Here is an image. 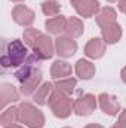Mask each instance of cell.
<instances>
[{"label": "cell", "mask_w": 126, "mask_h": 128, "mask_svg": "<svg viewBox=\"0 0 126 128\" xmlns=\"http://www.w3.org/2000/svg\"><path fill=\"white\" fill-rule=\"evenodd\" d=\"M16 80L21 84V92L24 96H31L39 90V85L42 84V72L33 66V60L28 64L22 66L15 73Z\"/></svg>", "instance_id": "cell-1"}, {"label": "cell", "mask_w": 126, "mask_h": 128, "mask_svg": "<svg viewBox=\"0 0 126 128\" xmlns=\"http://www.w3.org/2000/svg\"><path fill=\"white\" fill-rule=\"evenodd\" d=\"M27 46L19 40V39H13L10 40L3 54H1V58H0V63L4 68H9V67H18L24 63V60L27 58Z\"/></svg>", "instance_id": "cell-2"}, {"label": "cell", "mask_w": 126, "mask_h": 128, "mask_svg": "<svg viewBox=\"0 0 126 128\" xmlns=\"http://www.w3.org/2000/svg\"><path fill=\"white\" fill-rule=\"evenodd\" d=\"M18 112L19 122H22L28 128H42L45 125L43 113L39 109H36V106H33L31 103H21L18 106Z\"/></svg>", "instance_id": "cell-3"}, {"label": "cell", "mask_w": 126, "mask_h": 128, "mask_svg": "<svg viewBox=\"0 0 126 128\" xmlns=\"http://www.w3.org/2000/svg\"><path fill=\"white\" fill-rule=\"evenodd\" d=\"M49 107L52 110V113L60 118V119H65L71 115V100L67 94H64L61 91L55 90L51 96L49 100Z\"/></svg>", "instance_id": "cell-4"}, {"label": "cell", "mask_w": 126, "mask_h": 128, "mask_svg": "<svg viewBox=\"0 0 126 128\" xmlns=\"http://www.w3.org/2000/svg\"><path fill=\"white\" fill-rule=\"evenodd\" d=\"M31 48L33 52H34V57L37 60H49L55 54V46H54L52 39L49 36L43 34V33L37 37V40L34 42V45Z\"/></svg>", "instance_id": "cell-5"}, {"label": "cell", "mask_w": 126, "mask_h": 128, "mask_svg": "<svg viewBox=\"0 0 126 128\" xmlns=\"http://www.w3.org/2000/svg\"><path fill=\"white\" fill-rule=\"evenodd\" d=\"M96 100L92 94H85L73 101V110L79 116H89L96 109Z\"/></svg>", "instance_id": "cell-6"}, {"label": "cell", "mask_w": 126, "mask_h": 128, "mask_svg": "<svg viewBox=\"0 0 126 128\" xmlns=\"http://www.w3.org/2000/svg\"><path fill=\"white\" fill-rule=\"evenodd\" d=\"M34 12L25 4H15V8L12 9V18L18 26L30 27L34 22Z\"/></svg>", "instance_id": "cell-7"}, {"label": "cell", "mask_w": 126, "mask_h": 128, "mask_svg": "<svg viewBox=\"0 0 126 128\" xmlns=\"http://www.w3.org/2000/svg\"><path fill=\"white\" fill-rule=\"evenodd\" d=\"M55 51L60 57L68 58L77 52V43H76V40H73V37L58 36V39L55 40Z\"/></svg>", "instance_id": "cell-8"}, {"label": "cell", "mask_w": 126, "mask_h": 128, "mask_svg": "<svg viewBox=\"0 0 126 128\" xmlns=\"http://www.w3.org/2000/svg\"><path fill=\"white\" fill-rule=\"evenodd\" d=\"M71 4L76 9V12L83 18H91L99 10L98 0H71Z\"/></svg>", "instance_id": "cell-9"}, {"label": "cell", "mask_w": 126, "mask_h": 128, "mask_svg": "<svg viewBox=\"0 0 126 128\" xmlns=\"http://www.w3.org/2000/svg\"><path fill=\"white\" fill-rule=\"evenodd\" d=\"M98 101H99L101 110H102L105 115H108V116H116V115H119V112H120V103H119L113 96L102 92V94H99V97H98Z\"/></svg>", "instance_id": "cell-10"}, {"label": "cell", "mask_w": 126, "mask_h": 128, "mask_svg": "<svg viewBox=\"0 0 126 128\" xmlns=\"http://www.w3.org/2000/svg\"><path fill=\"white\" fill-rule=\"evenodd\" d=\"M105 42L104 39H99V37H92L86 46H85V55L92 58V60H98L101 58L104 54H105Z\"/></svg>", "instance_id": "cell-11"}, {"label": "cell", "mask_w": 126, "mask_h": 128, "mask_svg": "<svg viewBox=\"0 0 126 128\" xmlns=\"http://www.w3.org/2000/svg\"><path fill=\"white\" fill-rule=\"evenodd\" d=\"M96 24L101 27V30L116 24V10L113 8H110V6L102 8L96 15Z\"/></svg>", "instance_id": "cell-12"}, {"label": "cell", "mask_w": 126, "mask_h": 128, "mask_svg": "<svg viewBox=\"0 0 126 128\" xmlns=\"http://www.w3.org/2000/svg\"><path fill=\"white\" fill-rule=\"evenodd\" d=\"M54 84L51 82H45L42 84V86H39V90L34 92V101L39 104V106H45V104H49V100L51 96L54 92Z\"/></svg>", "instance_id": "cell-13"}, {"label": "cell", "mask_w": 126, "mask_h": 128, "mask_svg": "<svg viewBox=\"0 0 126 128\" xmlns=\"http://www.w3.org/2000/svg\"><path fill=\"white\" fill-rule=\"evenodd\" d=\"M19 98L18 96V91H16V88L12 85V84H3L1 85V94H0V107L1 109H4L9 103H13V101H16Z\"/></svg>", "instance_id": "cell-14"}, {"label": "cell", "mask_w": 126, "mask_h": 128, "mask_svg": "<svg viewBox=\"0 0 126 128\" xmlns=\"http://www.w3.org/2000/svg\"><path fill=\"white\" fill-rule=\"evenodd\" d=\"M45 26H46V30L48 33H51V34H61L63 32H65V27H67V18L63 16V15H60V16H54V18H49L46 22H45Z\"/></svg>", "instance_id": "cell-15"}, {"label": "cell", "mask_w": 126, "mask_h": 128, "mask_svg": "<svg viewBox=\"0 0 126 128\" xmlns=\"http://www.w3.org/2000/svg\"><path fill=\"white\" fill-rule=\"evenodd\" d=\"M76 74H77L80 79L88 80V79H91L95 74V66L91 63V61L82 58V60H79V61L76 63Z\"/></svg>", "instance_id": "cell-16"}, {"label": "cell", "mask_w": 126, "mask_h": 128, "mask_svg": "<svg viewBox=\"0 0 126 128\" xmlns=\"http://www.w3.org/2000/svg\"><path fill=\"white\" fill-rule=\"evenodd\" d=\"M85 32V26H83V22L79 20V18H76V16H70L68 20H67V27H65V33H67V36L68 37H80L82 34Z\"/></svg>", "instance_id": "cell-17"}, {"label": "cell", "mask_w": 126, "mask_h": 128, "mask_svg": "<svg viewBox=\"0 0 126 128\" xmlns=\"http://www.w3.org/2000/svg\"><path fill=\"white\" fill-rule=\"evenodd\" d=\"M70 74H71V66L68 63H65V61L58 60L51 67V76L54 79H64V78H67Z\"/></svg>", "instance_id": "cell-18"}, {"label": "cell", "mask_w": 126, "mask_h": 128, "mask_svg": "<svg viewBox=\"0 0 126 128\" xmlns=\"http://www.w3.org/2000/svg\"><path fill=\"white\" fill-rule=\"evenodd\" d=\"M120 37H122V27H120L117 22L102 30V39H104V42L108 43V45H113V43L119 42Z\"/></svg>", "instance_id": "cell-19"}, {"label": "cell", "mask_w": 126, "mask_h": 128, "mask_svg": "<svg viewBox=\"0 0 126 128\" xmlns=\"http://www.w3.org/2000/svg\"><path fill=\"white\" fill-rule=\"evenodd\" d=\"M76 85H77V80H76L74 78L58 79V80L55 82V90H58V91H61V92H64V94L70 96V94H73Z\"/></svg>", "instance_id": "cell-20"}, {"label": "cell", "mask_w": 126, "mask_h": 128, "mask_svg": "<svg viewBox=\"0 0 126 128\" xmlns=\"http://www.w3.org/2000/svg\"><path fill=\"white\" fill-rule=\"evenodd\" d=\"M16 121H19V112H18V107H9L6 109L1 116H0V122L3 127H9L12 124H15Z\"/></svg>", "instance_id": "cell-21"}, {"label": "cell", "mask_w": 126, "mask_h": 128, "mask_svg": "<svg viewBox=\"0 0 126 128\" xmlns=\"http://www.w3.org/2000/svg\"><path fill=\"white\" fill-rule=\"evenodd\" d=\"M61 10V4L57 0H46L42 3V12L46 16H55Z\"/></svg>", "instance_id": "cell-22"}, {"label": "cell", "mask_w": 126, "mask_h": 128, "mask_svg": "<svg viewBox=\"0 0 126 128\" xmlns=\"http://www.w3.org/2000/svg\"><path fill=\"white\" fill-rule=\"evenodd\" d=\"M42 33L39 32L37 28H27L25 32H24V43L27 45V46H30L31 48L33 45H34V42L37 40V37L40 36Z\"/></svg>", "instance_id": "cell-23"}, {"label": "cell", "mask_w": 126, "mask_h": 128, "mask_svg": "<svg viewBox=\"0 0 126 128\" xmlns=\"http://www.w3.org/2000/svg\"><path fill=\"white\" fill-rule=\"evenodd\" d=\"M119 10L126 14V0H120L119 2Z\"/></svg>", "instance_id": "cell-24"}, {"label": "cell", "mask_w": 126, "mask_h": 128, "mask_svg": "<svg viewBox=\"0 0 126 128\" xmlns=\"http://www.w3.org/2000/svg\"><path fill=\"white\" fill-rule=\"evenodd\" d=\"M119 122H122V124H125L126 125V109L119 115Z\"/></svg>", "instance_id": "cell-25"}, {"label": "cell", "mask_w": 126, "mask_h": 128, "mask_svg": "<svg viewBox=\"0 0 126 128\" xmlns=\"http://www.w3.org/2000/svg\"><path fill=\"white\" fill-rule=\"evenodd\" d=\"M120 76H122V80L126 84V67L122 68V72H120Z\"/></svg>", "instance_id": "cell-26"}, {"label": "cell", "mask_w": 126, "mask_h": 128, "mask_svg": "<svg viewBox=\"0 0 126 128\" xmlns=\"http://www.w3.org/2000/svg\"><path fill=\"white\" fill-rule=\"evenodd\" d=\"M111 128H126V125H125V124H122V122H119V121H117V122H116V124H114V125H113Z\"/></svg>", "instance_id": "cell-27"}, {"label": "cell", "mask_w": 126, "mask_h": 128, "mask_svg": "<svg viewBox=\"0 0 126 128\" xmlns=\"http://www.w3.org/2000/svg\"><path fill=\"white\" fill-rule=\"evenodd\" d=\"M85 128H104V127L99 125V124H89V125H86Z\"/></svg>", "instance_id": "cell-28"}, {"label": "cell", "mask_w": 126, "mask_h": 128, "mask_svg": "<svg viewBox=\"0 0 126 128\" xmlns=\"http://www.w3.org/2000/svg\"><path fill=\"white\" fill-rule=\"evenodd\" d=\"M4 128H24V127H19V125H16V124H12V125H9V127H4Z\"/></svg>", "instance_id": "cell-29"}, {"label": "cell", "mask_w": 126, "mask_h": 128, "mask_svg": "<svg viewBox=\"0 0 126 128\" xmlns=\"http://www.w3.org/2000/svg\"><path fill=\"white\" fill-rule=\"evenodd\" d=\"M107 2H110V3H114V2H119V0H107Z\"/></svg>", "instance_id": "cell-30"}, {"label": "cell", "mask_w": 126, "mask_h": 128, "mask_svg": "<svg viewBox=\"0 0 126 128\" xmlns=\"http://www.w3.org/2000/svg\"><path fill=\"white\" fill-rule=\"evenodd\" d=\"M12 2H22V0H12Z\"/></svg>", "instance_id": "cell-31"}, {"label": "cell", "mask_w": 126, "mask_h": 128, "mask_svg": "<svg viewBox=\"0 0 126 128\" xmlns=\"http://www.w3.org/2000/svg\"><path fill=\"white\" fill-rule=\"evenodd\" d=\"M65 128H68V127H65Z\"/></svg>", "instance_id": "cell-32"}]
</instances>
